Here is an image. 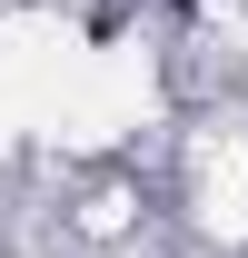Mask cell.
Instances as JSON below:
<instances>
[{"instance_id": "cell-1", "label": "cell", "mask_w": 248, "mask_h": 258, "mask_svg": "<svg viewBox=\"0 0 248 258\" xmlns=\"http://www.w3.org/2000/svg\"><path fill=\"white\" fill-rule=\"evenodd\" d=\"M159 10H199V0H159Z\"/></svg>"}]
</instances>
